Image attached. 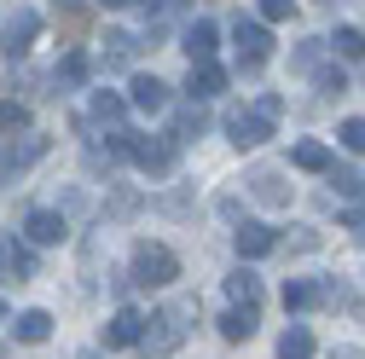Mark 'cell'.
Here are the masks:
<instances>
[{
	"instance_id": "obj_1",
	"label": "cell",
	"mask_w": 365,
	"mask_h": 359,
	"mask_svg": "<svg viewBox=\"0 0 365 359\" xmlns=\"http://www.w3.org/2000/svg\"><path fill=\"white\" fill-rule=\"evenodd\" d=\"M192 313H197V301H174V307L151 313L145 331H140V348H145V353H174L180 342H186V331H192V325H186Z\"/></svg>"
},
{
	"instance_id": "obj_26",
	"label": "cell",
	"mask_w": 365,
	"mask_h": 359,
	"mask_svg": "<svg viewBox=\"0 0 365 359\" xmlns=\"http://www.w3.org/2000/svg\"><path fill=\"white\" fill-rule=\"evenodd\" d=\"M325 174H331L336 197H365V174H359V168H325Z\"/></svg>"
},
{
	"instance_id": "obj_27",
	"label": "cell",
	"mask_w": 365,
	"mask_h": 359,
	"mask_svg": "<svg viewBox=\"0 0 365 359\" xmlns=\"http://www.w3.org/2000/svg\"><path fill=\"white\" fill-rule=\"evenodd\" d=\"M319 64H325V41H302L290 53V70H319Z\"/></svg>"
},
{
	"instance_id": "obj_24",
	"label": "cell",
	"mask_w": 365,
	"mask_h": 359,
	"mask_svg": "<svg viewBox=\"0 0 365 359\" xmlns=\"http://www.w3.org/2000/svg\"><path fill=\"white\" fill-rule=\"evenodd\" d=\"M122 116H128V105H122L116 93H93V122H99V128H116Z\"/></svg>"
},
{
	"instance_id": "obj_6",
	"label": "cell",
	"mask_w": 365,
	"mask_h": 359,
	"mask_svg": "<svg viewBox=\"0 0 365 359\" xmlns=\"http://www.w3.org/2000/svg\"><path fill=\"white\" fill-rule=\"evenodd\" d=\"M226 140H232L238 151H255L261 140H272V116H261L255 105H238V110H226Z\"/></svg>"
},
{
	"instance_id": "obj_18",
	"label": "cell",
	"mask_w": 365,
	"mask_h": 359,
	"mask_svg": "<svg viewBox=\"0 0 365 359\" xmlns=\"http://www.w3.org/2000/svg\"><path fill=\"white\" fill-rule=\"evenodd\" d=\"M226 296H232L238 307H261V279L250 273V266H238V273L226 279Z\"/></svg>"
},
{
	"instance_id": "obj_39",
	"label": "cell",
	"mask_w": 365,
	"mask_h": 359,
	"mask_svg": "<svg viewBox=\"0 0 365 359\" xmlns=\"http://www.w3.org/2000/svg\"><path fill=\"white\" fill-rule=\"evenodd\" d=\"M0 180H12V174H6V157H0Z\"/></svg>"
},
{
	"instance_id": "obj_37",
	"label": "cell",
	"mask_w": 365,
	"mask_h": 359,
	"mask_svg": "<svg viewBox=\"0 0 365 359\" xmlns=\"http://www.w3.org/2000/svg\"><path fill=\"white\" fill-rule=\"evenodd\" d=\"M99 6H110V12H122V6H133V0H99Z\"/></svg>"
},
{
	"instance_id": "obj_13",
	"label": "cell",
	"mask_w": 365,
	"mask_h": 359,
	"mask_svg": "<svg viewBox=\"0 0 365 359\" xmlns=\"http://www.w3.org/2000/svg\"><path fill=\"white\" fill-rule=\"evenodd\" d=\"M220 87H226V70H220L215 58H209V64H192V76H186V93H192V99H215Z\"/></svg>"
},
{
	"instance_id": "obj_19",
	"label": "cell",
	"mask_w": 365,
	"mask_h": 359,
	"mask_svg": "<svg viewBox=\"0 0 365 359\" xmlns=\"http://www.w3.org/2000/svg\"><path fill=\"white\" fill-rule=\"evenodd\" d=\"M133 47H140V41H133L128 29H110V35H105V70H122V64H133Z\"/></svg>"
},
{
	"instance_id": "obj_34",
	"label": "cell",
	"mask_w": 365,
	"mask_h": 359,
	"mask_svg": "<svg viewBox=\"0 0 365 359\" xmlns=\"http://www.w3.org/2000/svg\"><path fill=\"white\" fill-rule=\"evenodd\" d=\"M290 249H296V255H307V249H319V238H313V232H296V238H290Z\"/></svg>"
},
{
	"instance_id": "obj_41",
	"label": "cell",
	"mask_w": 365,
	"mask_h": 359,
	"mask_svg": "<svg viewBox=\"0 0 365 359\" xmlns=\"http://www.w3.org/2000/svg\"><path fill=\"white\" fill-rule=\"evenodd\" d=\"M81 359H99V353H81Z\"/></svg>"
},
{
	"instance_id": "obj_14",
	"label": "cell",
	"mask_w": 365,
	"mask_h": 359,
	"mask_svg": "<svg viewBox=\"0 0 365 359\" xmlns=\"http://www.w3.org/2000/svg\"><path fill=\"white\" fill-rule=\"evenodd\" d=\"M250 192H255L261 203H290V186H284L279 168H255V174H250Z\"/></svg>"
},
{
	"instance_id": "obj_10",
	"label": "cell",
	"mask_w": 365,
	"mask_h": 359,
	"mask_svg": "<svg viewBox=\"0 0 365 359\" xmlns=\"http://www.w3.org/2000/svg\"><path fill=\"white\" fill-rule=\"evenodd\" d=\"M64 232H70V227H64L58 209H29V214H24V238H29V244H64Z\"/></svg>"
},
{
	"instance_id": "obj_15",
	"label": "cell",
	"mask_w": 365,
	"mask_h": 359,
	"mask_svg": "<svg viewBox=\"0 0 365 359\" xmlns=\"http://www.w3.org/2000/svg\"><path fill=\"white\" fill-rule=\"evenodd\" d=\"M12 336H18V342H47V336H53V313H41V307L18 313V319H12Z\"/></svg>"
},
{
	"instance_id": "obj_4",
	"label": "cell",
	"mask_w": 365,
	"mask_h": 359,
	"mask_svg": "<svg viewBox=\"0 0 365 359\" xmlns=\"http://www.w3.org/2000/svg\"><path fill=\"white\" fill-rule=\"evenodd\" d=\"M41 41V12H29V6H18L12 18H6V29H0V58H29V47Z\"/></svg>"
},
{
	"instance_id": "obj_31",
	"label": "cell",
	"mask_w": 365,
	"mask_h": 359,
	"mask_svg": "<svg viewBox=\"0 0 365 359\" xmlns=\"http://www.w3.org/2000/svg\"><path fill=\"white\" fill-rule=\"evenodd\" d=\"M296 12V0H261V18L267 24H279V18H290Z\"/></svg>"
},
{
	"instance_id": "obj_5",
	"label": "cell",
	"mask_w": 365,
	"mask_h": 359,
	"mask_svg": "<svg viewBox=\"0 0 365 359\" xmlns=\"http://www.w3.org/2000/svg\"><path fill=\"white\" fill-rule=\"evenodd\" d=\"M232 41H238V70H261L272 58V35L261 18H238L232 24Z\"/></svg>"
},
{
	"instance_id": "obj_40",
	"label": "cell",
	"mask_w": 365,
	"mask_h": 359,
	"mask_svg": "<svg viewBox=\"0 0 365 359\" xmlns=\"http://www.w3.org/2000/svg\"><path fill=\"white\" fill-rule=\"evenodd\" d=\"M0 319H6V301H0Z\"/></svg>"
},
{
	"instance_id": "obj_29",
	"label": "cell",
	"mask_w": 365,
	"mask_h": 359,
	"mask_svg": "<svg viewBox=\"0 0 365 359\" xmlns=\"http://www.w3.org/2000/svg\"><path fill=\"white\" fill-rule=\"evenodd\" d=\"M313 76H319V93H331V99H336V93H348V76H342L336 64H319Z\"/></svg>"
},
{
	"instance_id": "obj_2",
	"label": "cell",
	"mask_w": 365,
	"mask_h": 359,
	"mask_svg": "<svg viewBox=\"0 0 365 359\" xmlns=\"http://www.w3.org/2000/svg\"><path fill=\"white\" fill-rule=\"evenodd\" d=\"M174 279H180V255H174L168 244H140V249H133V273H128V284L163 290V284H174Z\"/></svg>"
},
{
	"instance_id": "obj_38",
	"label": "cell",
	"mask_w": 365,
	"mask_h": 359,
	"mask_svg": "<svg viewBox=\"0 0 365 359\" xmlns=\"http://www.w3.org/2000/svg\"><path fill=\"white\" fill-rule=\"evenodd\" d=\"M58 6H70V12H81V6H87V0H58Z\"/></svg>"
},
{
	"instance_id": "obj_22",
	"label": "cell",
	"mask_w": 365,
	"mask_h": 359,
	"mask_svg": "<svg viewBox=\"0 0 365 359\" xmlns=\"http://www.w3.org/2000/svg\"><path fill=\"white\" fill-rule=\"evenodd\" d=\"M87 70H93V64H87V53H64V64L53 70V81H58V87H81Z\"/></svg>"
},
{
	"instance_id": "obj_32",
	"label": "cell",
	"mask_w": 365,
	"mask_h": 359,
	"mask_svg": "<svg viewBox=\"0 0 365 359\" xmlns=\"http://www.w3.org/2000/svg\"><path fill=\"white\" fill-rule=\"evenodd\" d=\"M255 110H261V116H272V122H279V116H284V99H279V93H261V99H255Z\"/></svg>"
},
{
	"instance_id": "obj_11",
	"label": "cell",
	"mask_w": 365,
	"mask_h": 359,
	"mask_svg": "<svg viewBox=\"0 0 365 359\" xmlns=\"http://www.w3.org/2000/svg\"><path fill=\"white\" fill-rule=\"evenodd\" d=\"M145 331V313H133V307H116L110 313V325H105V348H133Z\"/></svg>"
},
{
	"instance_id": "obj_16",
	"label": "cell",
	"mask_w": 365,
	"mask_h": 359,
	"mask_svg": "<svg viewBox=\"0 0 365 359\" xmlns=\"http://www.w3.org/2000/svg\"><path fill=\"white\" fill-rule=\"evenodd\" d=\"M290 162H296L302 174H325V168H331V151L319 145V140H296V145H290Z\"/></svg>"
},
{
	"instance_id": "obj_23",
	"label": "cell",
	"mask_w": 365,
	"mask_h": 359,
	"mask_svg": "<svg viewBox=\"0 0 365 359\" xmlns=\"http://www.w3.org/2000/svg\"><path fill=\"white\" fill-rule=\"evenodd\" d=\"M325 47H336V53H342V58L354 64V58H365V35H359L354 24H342V29H336V35L325 41Z\"/></svg>"
},
{
	"instance_id": "obj_9",
	"label": "cell",
	"mask_w": 365,
	"mask_h": 359,
	"mask_svg": "<svg viewBox=\"0 0 365 359\" xmlns=\"http://www.w3.org/2000/svg\"><path fill=\"white\" fill-rule=\"evenodd\" d=\"M128 99H133V110H145V116H163V110H168V99H174V87H168V81H157V76H133Z\"/></svg>"
},
{
	"instance_id": "obj_28",
	"label": "cell",
	"mask_w": 365,
	"mask_h": 359,
	"mask_svg": "<svg viewBox=\"0 0 365 359\" xmlns=\"http://www.w3.org/2000/svg\"><path fill=\"white\" fill-rule=\"evenodd\" d=\"M336 140H342L348 151H359V157H365V116H348V122L336 128Z\"/></svg>"
},
{
	"instance_id": "obj_25",
	"label": "cell",
	"mask_w": 365,
	"mask_h": 359,
	"mask_svg": "<svg viewBox=\"0 0 365 359\" xmlns=\"http://www.w3.org/2000/svg\"><path fill=\"white\" fill-rule=\"evenodd\" d=\"M284 307H290V313H302V307H319V284H307V279H290V284H284Z\"/></svg>"
},
{
	"instance_id": "obj_33",
	"label": "cell",
	"mask_w": 365,
	"mask_h": 359,
	"mask_svg": "<svg viewBox=\"0 0 365 359\" xmlns=\"http://www.w3.org/2000/svg\"><path fill=\"white\" fill-rule=\"evenodd\" d=\"M116 214H133V209H140V197H133V192H116V203H110Z\"/></svg>"
},
{
	"instance_id": "obj_3",
	"label": "cell",
	"mask_w": 365,
	"mask_h": 359,
	"mask_svg": "<svg viewBox=\"0 0 365 359\" xmlns=\"http://www.w3.org/2000/svg\"><path fill=\"white\" fill-rule=\"evenodd\" d=\"M128 157L140 162L145 174H174L180 140H174V133H128Z\"/></svg>"
},
{
	"instance_id": "obj_21",
	"label": "cell",
	"mask_w": 365,
	"mask_h": 359,
	"mask_svg": "<svg viewBox=\"0 0 365 359\" xmlns=\"http://www.w3.org/2000/svg\"><path fill=\"white\" fill-rule=\"evenodd\" d=\"M279 359H313V331L307 325H290L279 336Z\"/></svg>"
},
{
	"instance_id": "obj_35",
	"label": "cell",
	"mask_w": 365,
	"mask_h": 359,
	"mask_svg": "<svg viewBox=\"0 0 365 359\" xmlns=\"http://www.w3.org/2000/svg\"><path fill=\"white\" fill-rule=\"evenodd\" d=\"M348 232H359V238H365V214H348Z\"/></svg>"
},
{
	"instance_id": "obj_36",
	"label": "cell",
	"mask_w": 365,
	"mask_h": 359,
	"mask_svg": "<svg viewBox=\"0 0 365 359\" xmlns=\"http://www.w3.org/2000/svg\"><path fill=\"white\" fill-rule=\"evenodd\" d=\"M331 359H365V353H359V348H336Z\"/></svg>"
},
{
	"instance_id": "obj_17",
	"label": "cell",
	"mask_w": 365,
	"mask_h": 359,
	"mask_svg": "<svg viewBox=\"0 0 365 359\" xmlns=\"http://www.w3.org/2000/svg\"><path fill=\"white\" fill-rule=\"evenodd\" d=\"M203 128H209V105H203V99L180 105V116H174V140H197Z\"/></svg>"
},
{
	"instance_id": "obj_20",
	"label": "cell",
	"mask_w": 365,
	"mask_h": 359,
	"mask_svg": "<svg viewBox=\"0 0 365 359\" xmlns=\"http://www.w3.org/2000/svg\"><path fill=\"white\" fill-rule=\"evenodd\" d=\"M220 336H226V342H250V336H255V307H232V313L220 319Z\"/></svg>"
},
{
	"instance_id": "obj_8",
	"label": "cell",
	"mask_w": 365,
	"mask_h": 359,
	"mask_svg": "<svg viewBox=\"0 0 365 359\" xmlns=\"http://www.w3.org/2000/svg\"><path fill=\"white\" fill-rule=\"evenodd\" d=\"M180 47H186V58H192V64H209V58H215V47H220L215 18H192V24H186V35H180Z\"/></svg>"
},
{
	"instance_id": "obj_7",
	"label": "cell",
	"mask_w": 365,
	"mask_h": 359,
	"mask_svg": "<svg viewBox=\"0 0 365 359\" xmlns=\"http://www.w3.org/2000/svg\"><path fill=\"white\" fill-rule=\"evenodd\" d=\"M232 249H238V261H261V255H272V249H279V232H272V227H261V220H238Z\"/></svg>"
},
{
	"instance_id": "obj_12",
	"label": "cell",
	"mask_w": 365,
	"mask_h": 359,
	"mask_svg": "<svg viewBox=\"0 0 365 359\" xmlns=\"http://www.w3.org/2000/svg\"><path fill=\"white\" fill-rule=\"evenodd\" d=\"M0 266H6V279H35V249L18 238H0Z\"/></svg>"
},
{
	"instance_id": "obj_30",
	"label": "cell",
	"mask_w": 365,
	"mask_h": 359,
	"mask_svg": "<svg viewBox=\"0 0 365 359\" xmlns=\"http://www.w3.org/2000/svg\"><path fill=\"white\" fill-rule=\"evenodd\" d=\"M18 128H29V116H24V105H6L0 110V133H18Z\"/></svg>"
}]
</instances>
